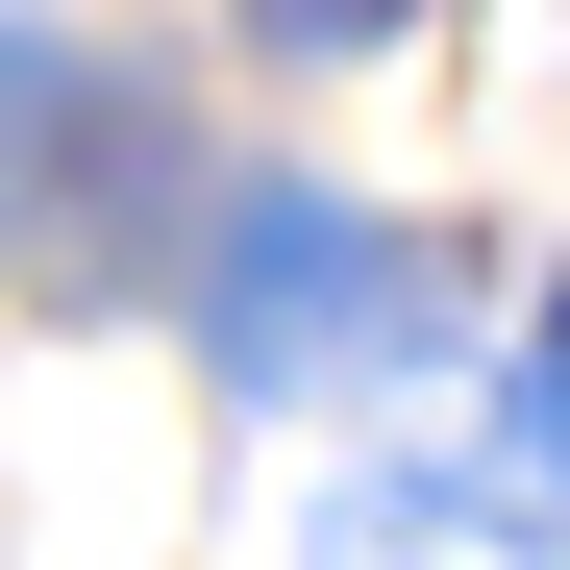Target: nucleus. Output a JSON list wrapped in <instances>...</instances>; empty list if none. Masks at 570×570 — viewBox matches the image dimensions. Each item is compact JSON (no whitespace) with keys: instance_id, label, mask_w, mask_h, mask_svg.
<instances>
[{"instance_id":"obj_1","label":"nucleus","mask_w":570,"mask_h":570,"mask_svg":"<svg viewBox=\"0 0 570 570\" xmlns=\"http://www.w3.org/2000/svg\"><path fill=\"white\" fill-rule=\"evenodd\" d=\"M323 347H372V224H347V199H248V224H224V372L298 397Z\"/></svg>"},{"instance_id":"obj_2","label":"nucleus","mask_w":570,"mask_h":570,"mask_svg":"<svg viewBox=\"0 0 570 570\" xmlns=\"http://www.w3.org/2000/svg\"><path fill=\"white\" fill-rule=\"evenodd\" d=\"M521 497H570V298H546V347H521Z\"/></svg>"}]
</instances>
